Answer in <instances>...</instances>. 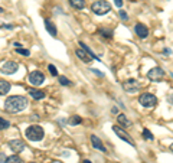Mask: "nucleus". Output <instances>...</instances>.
I'll use <instances>...</instances> for the list:
<instances>
[{
  "instance_id": "f257e3e1",
  "label": "nucleus",
  "mask_w": 173,
  "mask_h": 163,
  "mask_svg": "<svg viewBox=\"0 0 173 163\" xmlns=\"http://www.w3.org/2000/svg\"><path fill=\"white\" fill-rule=\"evenodd\" d=\"M28 98L22 95H13L9 97L5 103V110L7 113H20L28 107Z\"/></svg>"
},
{
  "instance_id": "f03ea898",
  "label": "nucleus",
  "mask_w": 173,
  "mask_h": 163,
  "mask_svg": "<svg viewBox=\"0 0 173 163\" xmlns=\"http://www.w3.org/2000/svg\"><path fill=\"white\" fill-rule=\"evenodd\" d=\"M25 134H26V137H28L29 140H32V142H39V140L43 139V136H45V131H43V129L41 127V126H30V127H28L26 129V131H25Z\"/></svg>"
},
{
  "instance_id": "7ed1b4c3",
  "label": "nucleus",
  "mask_w": 173,
  "mask_h": 163,
  "mask_svg": "<svg viewBox=\"0 0 173 163\" xmlns=\"http://www.w3.org/2000/svg\"><path fill=\"white\" fill-rule=\"evenodd\" d=\"M91 10H92L95 14L103 16V14L108 13V12H111V5L108 3L107 0H98V2H94V3H92Z\"/></svg>"
},
{
  "instance_id": "20e7f679",
  "label": "nucleus",
  "mask_w": 173,
  "mask_h": 163,
  "mask_svg": "<svg viewBox=\"0 0 173 163\" xmlns=\"http://www.w3.org/2000/svg\"><path fill=\"white\" fill-rule=\"evenodd\" d=\"M139 103L143 107H146V108H150V107H155L157 104V98H156V95L150 94V92H143L139 97Z\"/></svg>"
},
{
  "instance_id": "39448f33",
  "label": "nucleus",
  "mask_w": 173,
  "mask_h": 163,
  "mask_svg": "<svg viewBox=\"0 0 173 163\" xmlns=\"http://www.w3.org/2000/svg\"><path fill=\"white\" fill-rule=\"evenodd\" d=\"M123 88L128 94H134V92H137L140 90V84H139L137 80H127V81L123 82Z\"/></svg>"
},
{
  "instance_id": "423d86ee",
  "label": "nucleus",
  "mask_w": 173,
  "mask_h": 163,
  "mask_svg": "<svg viewBox=\"0 0 173 163\" xmlns=\"http://www.w3.org/2000/svg\"><path fill=\"white\" fill-rule=\"evenodd\" d=\"M29 82L35 87L43 84V82H45V75H43V72H41V71L30 72V74H29Z\"/></svg>"
},
{
  "instance_id": "0eeeda50",
  "label": "nucleus",
  "mask_w": 173,
  "mask_h": 163,
  "mask_svg": "<svg viewBox=\"0 0 173 163\" xmlns=\"http://www.w3.org/2000/svg\"><path fill=\"white\" fill-rule=\"evenodd\" d=\"M163 77H164V71L160 67L151 68V69L147 72V78L151 80V81H160V80H163Z\"/></svg>"
},
{
  "instance_id": "6e6552de",
  "label": "nucleus",
  "mask_w": 173,
  "mask_h": 163,
  "mask_svg": "<svg viewBox=\"0 0 173 163\" xmlns=\"http://www.w3.org/2000/svg\"><path fill=\"white\" fill-rule=\"evenodd\" d=\"M112 131L116 133V134L120 137V139L123 140V142H126V143H128V144H131V146H134V143H133V140H131V137L128 134H127L126 131L123 129H120L118 126H112Z\"/></svg>"
},
{
  "instance_id": "1a4fd4ad",
  "label": "nucleus",
  "mask_w": 173,
  "mask_h": 163,
  "mask_svg": "<svg viewBox=\"0 0 173 163\" xmlns=\"http://www.w3.org/2000/svg\"><path fill=\"white\" fill-rule=\"evenodd\" d=\"M19 69V65L16 62H12V61H9V62L3 64V67H2V72H5V74H7V75H12V74H14V72Z\"/></svg>"
},
{
  "instance_id": "9d476101",
  "label": "nucleus",
  "mask_w": 173,
  "mask_h": 163,
  "mask_svg": "<svg viewBox=\"0 0 173 163\" xmlns=\"http://www.w3.org/2000/svg\"><path fill=\"white\" fill-rule=\"evenodd\" d=\"M134 32H136V35L141 39H144L149 36V29L146 28L143 23H137L136 26H134Z\"/></svg>"
},
{
  "instance_id": "9b49d317",
  "label": "nucleus",
  "mask_w": 173,
  "mask_h": 163,
  "mask_svg": "<svg viewBox=\"0 0 173 163\" xmlns=\"http://www.w3.org/2000/svg\"><path fill=\"white\" fill-rule=\"evenodd\" d=\"M9 147L13 152H16V153H19V152H22V150H25V143L22 142V140H10L9 142Z\"/></svg>"
},
{
  "instance_id": "f8f14e48",
  "label": "nucleus",
  "mask_w": 173,
  "mask_h": 163,
  "mask_svg": "<svg viewBox=\"0 0 173 163\" xmlns=\"http://www.w3.org/2000/svg\"><path fill=\"white\" fill-rule=\"evenodd\" d=\"M91 143H92V146L95 147V149H98V150H101V152H107L105 150V146L103 144V142H101V139H98L97 136H91Z\"/></svg>"
},
{
  "instance_id": "ddd939ff",
  "label": "nucleus",
  "mask_w": 173,
  "mask_h": 163,
  "mask_svg": "<svg viewBox=\"0 0 173 163\" xmlns=\"http://www.w3.org/2000/svg\"><path fill=\"white\" fill-rule=\"evenodd\" d=\"M75 53H77V56L80 58L82 62H87V64H88V62H91V61H92V58L89 56V55L85 52L84 49H77V51H75Z\"/></svg>"
},
{
  "instance_id": "4468645a",
  "label": "nucleus",
  "mask_w": 173,
  "mask_h": 163,
  "mask_svg": "<svg viewBox=\"0 0 173 163\" xmlns=\"http://www.w3.org/2000/svg\"><path fill=\"white\" fill-rule=\"evenodd\" d=\"M29 95L32 97V98H35V100H42V98H45V92L41 91V90H36V88H29Z\"/></svg>"
},
{
  "instance_id": "2eb2a0df",
  "label": "nucleus",
  "mask_w": 173,
  "mask_h": 163,
  "mask_svg": "<svg viewBox=\"0 0 173 163\" xmlns=\"http://www.w3.org/2000/svg\"><path fill=\"white\" fill-rule=\"evenodd\" d=\"M117 121L121 124V127H126V129H128V127L133 126V123H131V121L127 118V115H124V114H118L117 115Z\"/></svg>"
},
{
  "instance_id": "dca6fc26",
  "label": "nucleus",
  "mask_w": 173,
  "mask_h": 163,
  "mask_svg": "<svg viewBox=\"0 0 173 163\" xmlns=\"http://www.w3.org/2000/svg\"><path fill=\"white\" fill-rule=\"evenodd\" d=\"M45 28H46V30H48V33L49 35H52V36H56L58 35V30H56V26L53 23H52L49 19H46L45 20Z\"/></svg>"
},
{
  "instance_id": "f3484780",
  "label": "nucleus",
  "mask_w": 173,
  "mask_h": 163,
  "mask_svg": "<svg viewBox=\"0 0 173 163\" xmlns=\"http://www.w3.org/2000/svg\"><path fill=\"white\" fill-rule=\"evenodd\" d=\"M10 91V84L7 81L0 80V95H6Z\"/></svg>"
},
{
  "instance_id": "a211bd4d",
  "label": "nucleus",
  "mask_w": 173,
  "mask_h": 163,
  "mask_svg": "<svg viewBox=\"0 0 173 163\" xmlns=\"http://www.w3.org/2000/svg\"><path fill=\"white\" fill-rule=\"evenodd\" d=\"M69 5L75 9H84L85 7V0H69Z\"/></svg>"
},
{
  "instance_id": "6ab92c4d",
  "label": "nucleus",
  "mask_w": 173,
  "mask_h": 163,
  "mask_svg": "<svg viewBox=\"0 0 173 163\" xmlns=\"http://www.w3.org/2000/svg\"><path fill=\"white\" fill-rule=\"evenodd\" d=\"M98 35L104 36L105 39H111V38H112V32L110 30V29H100V30H98Z\"/></svg>"
},
{
  "instance_id": "aec40b11",
  "label": "nucleus",
  "mask_w": 173,
  "mask_h": 163,
  "mask_svg": "<svg viewBox=\"0 0 173 163\" xmlns=\"http://www.w3.org/2000/svg\"><path fill=\"white\" fill-rule=\"evenodd\" d=\"M80 46H82V49H84L85 52L88 53V55H89V56H91V58H92V59H98V58H97V55H95V53H94L92 51H91V49H89V48H88V46H87V45H85L84 42H80Z\"/></svg>"
},
{
  "instance_id": "412c9836",
  "label": "nucleus",
  "mask_w": 173,
  "mask_h": 163,
  "mask_svg": "<svg viewBox=\"0 0 173 163\" xmlns=\"http://www.w3.org/2000/svg\"><path fill=\"white\" fill-rule=\"evenodd\" d=\"M82 123V118H81L80 115H72L69 118V124L71 126H77V124H81Z\"/></svg>"
},
{
  "instance_id": "4be33fe9",
  "label": "nucleus",
  "mask_w": 173,
  "mask_h": 163,
  "mask_svg": "<svg viewBox=\"0 0 173 163\" xmlns=\"http://www.w3.org/2000/svg\"><path fill=\"white\" fill-rule=\"evenodd\" d=\"M141 134H143V137H144L146 140H150V142H151V140L155 139V136H153L151 133H150V130H149V129H144V130H143V133H141Z\"/></svg>"
},
{
  "instance_id": "5701e85b",
  "label": "nucleus",
  "mask_w": 173,
  "mask_h": 163,
  "mask_svg": "<svg viewBox=\"0 0 173 163\" xmlns=\"http://www.w3.org/2000/svg\"><path fill=\"white\" fill-rule=\"evenodd\" d=\"M22 160H20V157L19 156H16V154H13V156H9V157L6 159V163H20Z\"/></svg>"
},
{
  "instance_id": "b1692460",
  "label": "nucleus",
  "mask_w": 173,
  "mask_h": 163,
  "mask_svg": "<svg viewBox=\"0 0 173 163\" xmlns=\"http://www.w3.org/2000/svg\"><path fill=\"white\" fill-rule=\"evenodd\" d=\"M48 69H49V74H51L52 77H58V69H56L55 65H48Z\"/></svg>"
},
{
  "instance_id": "393cba45",
  "label": "nucleus",
  "mask_w": 173,
  "mask_h": 163,
  "mask_svg": "<svg viewBox=\"0 0 173 163\" xmlns=\"http://www.w3.org/2000/svg\"><path fill=\"white\" fill-rule=\"evenodd\" d=\"M10 126V123L7 120H5L3 117H0V130H5V129H7Z\"/></svg>"
},
{
  "instance_id": "a878e982",
  "label": "nucleus",
  "mask_w": 173,
  "mask_h": 163,
  "mask_svg": "<svg viewBox=\"0 0 173 163\" xmlns=\"http://www.w3.org/2000/svg\"><path fill=\"white\" fill-rule=\"evenodd\" d=\"M59 84H62V85H72V82L66 77H59Z\"/></svg>"
},
{
  "instance_id": "bb28decb",
  "label": "nucleus",
  "mask_w": 173,
  "mask_h": 163,
  "mask_svg": "<svg viewBox=\"0 0 173 163\" xmlns=\"http://www.w3.org/2000/svg\"><path fill=\"white\" fill-rule=\"evenodd\" d=\"M16 52L20 53V55H25V56H29L30 52H29L28 49H22V48H16Z\"/></svg>"
},
{
  "instance_id": "cd10ccee",
  "label": "nucleus",
  "mask_w": 173,
  "mask_h": 163,
  "mask_svg": "<svg viewBox=\"0 0 173 163\" xmlns=\"http://www.w3.org/2000/svg\"><path fill=\"white\" fill-rule=\"evenodd\" d=\"M120 17H121L123 20H127V19H128V16H127V13L124 12V10H120Z\"/></svg>"
},
{
  "instance_id": "c85d7f7f",
  "label": "nucleus",
  "mask_w": 173,
  "mask_h": 163,
  "mask_svg": "<svg viewBox=\"0 0 173 163\" xmlns=\"http://www.w3.org/2000/svg\"><path fill=\"white\" fill-rule=\"evenodd\" d=\"M114 5L117 6L118 9H121V6H123V0H114Z\"/></svg>"
},
{
  "instance_id": "c756f323",
  "label": "nucleus",
  "mask_w": 173,
  "mask_h": 163,
  "mask_svg": "<svg viewBox=\"0 0 173 163\" xmlns=\"http://www.w3.org/2000/svg\"><path fill=\"white\" fill-rule=\"evenodd\" d=\"M6 154L5 153H0V163H6Z\"/></svg>"
},
{
  "instance_id": "7c9ffc66",
  "label": "nucleus",
  "mask_w": 173,
  "mask_h": 163,
  "mask_svg": "<svg viewBox=\"0 0 173 163\" xmlns=\"http://www.w3.org/2000/svg\"><path fill=\"white\" fill-rule=\"evenodd\" d=\"M167 101L170 103V104H173V94H170V95L167 97Z\"/></svg>"
},
{
  "instance_id": "2f4dec72",
  "label": "nucleus",
  "mask_w": 173,
  "mask_h": 163,
  "mask_svg": "<svg viewBox=\"0 0 173 163\" xmlns=\"http://www.w3.org/2000/svg\"><path fill=\"white\" fill-rule=\"evenodd\" d=\"M163 53H166V55H170V53H172V51H170V49H164Z\"/></svg>"
},
{
  "instance_id": "473e14b6",
  "label": "nucleus",
  "mask_w": 173,
  "mask_h": 163,
  "mask_svg": "<svg viewBox=\"0 0 173 163\" xmlns=\"http://www.w3.org/2000/svg\"><path fill=\"white\" fill-rule=\"evenodd\" d=\"M84 163H91V160H87V159H85V160H84Z\"/></svg>"
},
{
  "instance_id": "72a5a7b5",
  "label": "nucleus",
  "mask_w": 173,
  "mask_h": 163,
  "mask_svg": "<svg viewBox=\"0 0 173 163\" xmlns=\"http://www.w3.org/2000/svg\"><path fill=\"white\" fill-rule=\"evenodd\" d=\"M170 150H172V152H173V143L170 144Z\"/></svg>"
}]
</instances>
